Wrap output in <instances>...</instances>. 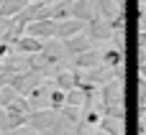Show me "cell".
<instances>
[{
	"instance_id": "cell-1",
	"label": "cell",
	"mask_w": 146,
	"mask_h": 135,
	"mask_svg": "<svg viewBox=\"0 0 146 135\" xmlns=\"http://www.w3.org/2000/svg\"><path fill=\"white\" fill-rule=\"evenodd\" d=\"M56 123H59V110H54V107L31 110L26 115V128H31V130H36V133H41V135H49Z\"/></svg>"
},
{
	"instance_id": "cell-2",
	"label": "cell",
	"mask_w": 146,
	"mask_h": 135,
	"mask_svg": "<svg viewBox=\"0 0 146 135\" xmlns=\"http://www.w3.org/2000/svg\"><path fill=\"white\" fill-rule=\"evenodd\" d=\"M100 64H103V51L95 48V46L77 54V56H72V69H95Z\"/></svg>"
},
{
	"instance_id": "cell-3",
	"label": "cell",
	"mask_w": 146,
	"mask_h": 135,
	"mask_svg": "<svg viewBox=\"0 0 146 135\" xmlns=\"http://www.w3.org/2000/svg\"><path fill=\"white\" fill-rule=\"evenodd\" d=\"M54 31H56V20L54 18H41V20H31L26 26V33L28 36H36V38H54Z\"/></svg>"
},
{
	"instance_id": "cell-4",
	"label": "cell",
	"mask_w": 146,
	"mask_h": 135,
	"mask_svg": "<svg viewBox=\"0 0 146 135\" xmlns=\"http://www.w3.org/2000/svg\"><path fill=\"white\" fill-rule=\"evenodd\" d=\"M85 20H77V18H67V20H56V31H54V38L64 41V38H72L77 33L85 31Z\"/></svg>"
},
{
	"instance_id": "cell-5",
	"label": "cell",
	"mask_w": 146,
	"mask_h": 135,
	"mask_svg": "<svg viewBox=\"0 0 146 135\" xmlns=\"http://www.w3.org/2000/svg\"><path fill=\"white\" fill-rule=\"evenodd\" d=\"M69 18H77V20L90 23V20L95 18V5H92V0H72V3H69Z\"/></svg>"
},
{
	"instance_id": "cell-6",
	"label": "cell",
	"mask_w": 146,
	"mask_h": 135,
	"mask_svg": "<svg viewBox=\"0 0 146 135\" xmlns=\"http://www.w3.org/2000/svg\"><path fill=\"white\" fill-rule=\"evenodd\" d=\"M62 46H64L67 56H77V54H82V51L92 48V38H90V36L77 33V36H72V38H64V41H62Z\"/></svg>"
},
{
	"instance_id": "cell-7",
	"label": "cell",
	"mask_w": 146,
	"mask_h": 135,
	"mask_svg": "<svg viewBox=\"0 0 146 135\" xmlns=\"http://www.w3.org/2000/svg\"><path fill=\"white\" fill-rule=\"evenodd\" d=\"M13 43H15V48H18L21 54H38V51H41V46H44V38H36V36L21 33Z\"/></svg>"
},
{
	"instance_id": "cell-8",
	"label": "cell",
	"mask_w": 146,
	"mask_h": 135,
	"mask_svg": "<svg viewBox=\"0 0 146 135\" xmlns=\"http://www.w3.org/2000/svg\"><path fill=\"white\" fill-rule=\"evenodd\" d=\"M28 5V0H3L0 5V18H13L15 13H21Z\"/></svg>"
},
{
	"instance_id": "cell-9",
	"label": "cell",
	"mask_w": 146,
	"mask_h": 135,
	"mask_svg": "<svg viewBox=\"0 0 146 135\" xmlns=\"http://www.w3.org/2000/svg\"><path fill=\"white\" fill-rule=\"evenodd\" d=\"M98 130H103L105 135H123V123L113 120V117H103L98 123Z\"/></svg>"
},
{
	"instance_id": "cell-10",
	"label": "cell",
	"mask_w": 146,
	"mask_h": 135,
	"mask_svg": "<svg viewBox=\"0 0 146 135\" xmlns=\"http://www.w3.org/2000/svg\"><path fill=\"white\" fill-rule=\"evenodd\" d=\"M136 97H139V117H144L146 115V77H139V92H136Z\"/></svg>"
},
{
	"instance_id": "cell-11",
	"label": "cell",
	"mask_w": 146,
	"mask_h": 135,
	"mask_svg": "<svg viewBox=\"0 0 146 135\" xmlns=\"http://www.w3.org/2000/svg\"><path fill=\"white\" fill-rule=\"evenodd\" d=\"M49 107H54V110H62L64 107V89L51 87V92H49Z\"/></svg>"
},
{
	"instance_id": "cell-12",
	"label": "cell",
	"mask_w": 146,
	"mask_h": 135,
	"mask_svg": "<svg viewBox=\"0 0 146 135\" xmlns=\"http://www.w3.org/2000/svg\"><path fill=\"white\" fill-rule=\"evenodd\" d=\"M15 97H18V92H15V89H13L10 84H3V87H0V107L10 105V102H13Z\"/></svg>"
},
{
	"instance_id": "cell-13",
	"label": "cell",
	"mask_w": 146,
	"mask_h": 135,
	"mask_svg": "<svg viewBox=\"0 0 146 135\" xmlns=\"http://www.w3.org/2000/svg\"><path fill=\"white\" fill-rule=\"evenodd\" d=\"M3 133H10V125H8V112L5 107H0V135Z\"/></svg>"
},
{
	"instance_id": "cell-14",
	"label": "cell",
	"mask_w": 146,
	"mask_h": 135,
	"mask_svg": "<svg viewBox=\"0 0 146 135\" xmlns=\"http://www.w3.org/2000/svg\"><path fill=\"white\" fill-rule=\"evenodd\" d=\"M139 33H146V15H139Z\"/></svg>"
},
{
	"instance_id": "cell-15",
	"label": "cell",
	"mask_w": 146,
	"mask_h": 135,
	"mask_svg": "<svg viewBox=\"0 0 146 135\" xmlns=\"http://www.w3.org/2000/svg\"><path fill=\"white\" fill-rule=\"evenodd\" d=\"M92 135H105V133H103V130H95V133H92Z\"/></svg>"
},
{
	"instance_id": "cell-16",
	"label": "cell",
	"mask_w": 146,
	"mask_h": 135,
	"mask_svg": "<svg viewBox=\"0 0 146 135\" xmlns=\"http://www.w3.org/2000/svg\"><path fill=\"white\" fill-rule=\"evenodd\" d=\"M0 5H3V0H0Z\"/></svg>"
},
{
	"instance_id": "cell-17",
	"label": "cell",
	"mask_w": 146,
	"mask_h": 135,
	"mask_svg": "<svg viewBox=\"0 0 146 135\" xmlns=\"http://www.w3.org/2000/svg\"><path fill=\"white\" fill-rule=\"evenodd\" d=\"M144 135H146V133H144Z\"/></svg>"
}]
</instances>
